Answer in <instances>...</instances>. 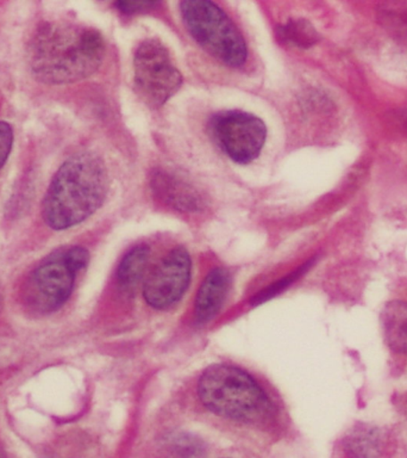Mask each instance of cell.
<instances>
[{
  "label": "cell",
  "mask_w": 407,
  "mask_h": 458,
  "mask_svg": "<svg viewBox=\"0 0 407 458\" xmlns=\"http://www.w3.org/2000/svg\"><path fill=\"white\" fill-rule=\"evenodd\" d=\"M150 186L157 199L175 210L193 213L204 208V199L198 190L174 171L157 168L150 177Z\"/></svg>",
  "instance_id": "cell-9"
},
{
  "label": "cell",
  "mask_w": 407,
  "mask_h": 458,
  "mask_svg": "<svg viewBox=\"0 0 407 458\" xmlns=\"http://www.w3.org/2000/svg\"><path fill=\"white\" fill-rule=\"evenodd\" d=\"M214 141L231 160L249 164L260 156L267 139V127L255 114L239 110L221 111L210 121Z\"/></svg>",
  "instance_id": "cell-7"
},
{
  "label": "cell",
  "mask_w": 407,
  "mask_h": 458,
  "mask_svg": "<svg viewBox=\"0 0 407 458\" xmlns=\"http://www.w3.org/2000/svg\"><path fill=\"white\" fill-rule=\"evenodd\" d=\"M309 267V264L303 265V267H299L295 272H292L291 275L286 276V277L280 279V281L274 283V284L268 285L267 288H264L262 292H260L255 297H253V303L260 304L266 302V301L270 299H273L275 295H278V293L284 292V290L287 288V286L291 285L295 279H298Z\"/></svg>",
  "instance_id": "cell-15"
},
{
  "label": "cell",
  "mask_w": 407,
  "mask_h": 458,
  "mask_svg": "<svg viewBox=\"0 0 407 458\" xmlns=\"http://www.w3.org/2000/svg\"><path fill=\"white\" fill-rule=\"evenodd\" d=\"M109 191V174L95 153H79L64 161L43 200V218L50 228L63 231L92 216Z\"/></svg>",
  "instance_id": "cell-2"
},
{
  "label": "cell",
  "mask_w": 407,
  "mask_h": 458,
  "mask_svg": "<svg viewBox=\"0 0 407 458\" xmlns=\"http://www.w3.org/2000/svg\"><path fill=\"white\" fill-rule=\"evenodd\" d=\"M191 257L184 247H177L150 268L142 293L154 310H168L182 299L191 282Z\"/></svg>",
  "instance_id": "cell-8"
},
{
  "label": "cell",
  "mask_w": 407,
  "mask_h": 458,
  "mask_svg": "<svg viewBox=\"0 0 407 458\" xmlns=\"http://www.w3.org/2000/svg\"><path fill=\"white\" fill-rule=\"evenodd\" d=\"M89 254L84 247H68L54 252L32 271L24 289L29 310L49 314L60 310L73 293L75 278L87 267Z\"/></svg>",
  "instance_id": "cell-5"
},
{
  "label": "cell",
  "mask_w": 407,
  "mask_h": 458,
  "mask_svg": "<svg viewBox=\"0 0 407 458\" xmlns=\"http://www.w3.org/2000/svg\"><path fill=\"white\" fill-rule=\"evenodd\" d=\"M150 270V249L138 245L129 250L117 268V284L125 295H135Z\"/></svg>",
  "instance_id": "cell-12"
},
{
  "label": "cell",
  "mask_w": 407,
  "mask_h": 458,
  "mask_svg": "<svg viewBox=\"0 0 407 458\" xmlns=\"http://www.w3.org/2000/svg\"><path fill=\"white\" fill-rule=\"evenodd\" d=\"M105 56V42L96 29L53 21L35 32L28 47L31 71L46 84H67L95 73Z\"/></svg>",
  "instance_id": "cell-1"
},
{
  "label": "cell",
  "mask_w": 407,
  "mask_h": 458,
  "mask_svg": "<svg viewBox=\"0 0 407 458\" xmlns=\"http://www.w3.org/2000/svg\"><path fill=\"white\" fill-rule=\"evenodd\" d=\"M343 447L348 458H389L393 453L389 433L370 425H360L350 431Z\"/></svg>",
  "instance_id": "cell-10"
},
{
  "label": "cell",
  "mask_w": 407,
  "mask_h": 458,
  "mask_svg": "<svg viewBox=\"0 0 407 458\" xmlns=\"http://www.w3.org/2000/svg\"><path fill=\"white\" fill-rule=\"evenodd\" d=\"M198 396L204 406L220 417L238 421H260L270 417V397L245 370L234 365L214 364L203 372Z\"/></svg>",
  "instance_id": "cell-3"
},
{
  "label": "cell",
  "mask_w": 407,
  "mask_h": 458,
  "mask_svg": "<svg viewBox=\"0 0 407 458\" xmlns=\"http://www.w3.org/2000/svg\"><path fill=\"white\" fill-rule=\"evenodd\" d=\"M13 142V131L6 122L0 121V168L5 164Z\"/></svg>",
  "instance_id": "cell-16"
},
{
  "label": "cell",
  "mask_w": 407,
  "mask_h": 458,
  "mask_svg": "<svg viewBox=\"0 0 407 458\" xmlns=\"http://www.w3.org/2000/svg\"><path fill=\"white\" fill-rule=\"evenodd\" d=\"M380 320L389 349L407 356V302L391 301L382 310Z\"/></svg>",
  "instance_id": "cell-13"
},
{
  "label": "cell",
  "mask_w": 407,
  "mask_h": 458,
  "mask_svg": "<svg viewBox=\"0 0 407 458\" xmlns=\"http://www.w3.org/2000/svg\"><path fill=\"white\" fill-rule=\"evenodd\" d=\"M230 288V275L223 267L209 272L196 293L195 318L199 324L212 320L223 306Z\"/></svg>",
  "instance_id": "cell-11"
},
{
  "label": "cell",
  "mask_w": 407,
  "mask_h": 458,
  "mask_svg": "<svg viewBox=\"0 0 407 458\" xmlns=\"http://www.w3.org/2000/svg\"><path fill=\"white\" fill-rule=\"evenodd\" d=\"M136 92L146 106H162L180 89L182 75L160 39L139 43L134 57Z\"/></svg>",
  "instance_id": "cell-6"
},
{
  "label": "cell",
  "mask_w": 407,
  "mask_h": 458,
  "mask_svg": "<svg viewBox=\"0 0 407 458\" xmlns=\"http://www.w3.org/2000/svg\"><path fill=\"white\" fill-rule=\"evenodd\" d=\"M182 20L192 38L206 52L230 67H242L248 57L245 38L216 3L187 0L180 4Z\"/></svg>",
  "instance_id": "cell-4"
},
{
  "label": "cell",
  "mask_w": 407,
  "mask_h": 458,
  "mask_svg": "<svg viewBox=\"0 0 407 458\" xmlns=\"http://www.w3.org/2000/svg\"><path fill=\"white\" fill-rule=\"evenodd\" d=\"M3 297L2 293H0V310H2Z\"/></svg>",
  "instance_id": "cell-18"
},
{
  "label": "cell",
  "mask_w": 407,
  "mask_h": 458,
  "mask_svg": "<svg viewBox=\"0 0 407 458\" xmlns=\"http://www.w3.org/2000/svg\"><path fill=\"white\" fill-rule=\"evenodd\" d=\"M278 38L288 45L307 48L317 42L318 35L309 21L293 20L284 27L278 28Z\"/></svg>",
  "instance_id": "cell-14"
},
{
  "label": "cell",
  "mask_w": 407,
  "mask_h": 458,
  "mask_svg": "<svg viewBox=\"0 0 407 458\" xmlns=\"http://www.w3.org/2000/svg\"><path fill=\"white\" fill-rule=\"evenodd\" d=\"M157 3L153 2H117L116 7L120 13L132 14L145 13L153 7H155Z\"/></svg>",
  "instance_id": "cell-17"
}]
</instances>
